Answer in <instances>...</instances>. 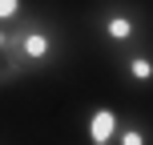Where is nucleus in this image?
<instances>
[{
	"mask_svg": "<svg viewBox=\"0 0 153 145\" xmlns=\"http://www.w3.org/2000/svg\"><path fill=\"white\" fill-rule=\"evenodd\" d=\"M16 81H24V69L16 65L12 48H0V89H8V85H16Z\"/></svg>",
	"mask_w": 153,
	"mask_h": 145,
	"instance_id": "obj_6",
	"label": "nucleus"
},
{
	"mask_svg": "<svg viewBox=\"0 0 153 145\" xmlns=\"http://www.w3.org/2000/svg\"><path fill=\"white\" fill-rule=\"evenodd\" d=\"M8 48H12L16 65L24 69V77H40L65 61V36L61 24L48 12H24L20 20L8 28Z\"/></svg>",
	"mask_w": 153,
	"mask_h": 145,
	"instance_id": "obj_1",
	"label": "nucleus"
},
{
	"mask_svg": "<svg viewBox=\"0 0 153 145\" xmlns=\"http://www.w3.org/2000/svg\"><path fill=\"white\" fill-rule=\"evenodd\" d=\"M117 125H121V113L97 105V109H89V117H85V137H89V141H113L117 137Z\"/></svg>",
	"mask_w": 153,
	"mask_h": 145,
	"instance_id": "obj_4",
	"label": "nucleus"
},
{
	"mask_svg": "<svg viewBox=\"0 0 153 145\" xmlns=\"http://www.w3.org/2000/svg\"><path fill=\"white\" fill-rule=\"evenodd\" d=\"M24 12H28V4H24V0H0V24H8V28H12Z\"/></svg>",
	"mask_w": 153,
	"mask_h": 145,
	"instance_id": "obj_7",
	"label": "nucleus"
},
{
	"mask_svg": "<svg viewBox=\"0 0 153 145\" xmlns=\"http://www.w3.org/2000/svg\"><path fill=\"white\" fill-rule=\"evenodd\" d=\"M0 48H8V24H0Z\"/></svg>",
	"mask_w": 153,
	"mask_h": 145,
	"instance_id": "obj_8",
	"label": "nucleus"
},
{
	"mask_svg": "<svg viewBox=\"0 0 153 145\" xmlns=\"http://www.w3.org/2000/svg\"><path fill=\"white\" fill-rule=\"evenodd\" d=\"M113 145H153V133H149V125L141 117H121Z\"/></svg>",
	"mask_w": 153,
	"mask_h": 145,
	"instance_id": "obj_5",
	"label": "nucleus"
},
{
	"mask_svg": "<svg viewBox=\"0 0 153 145\" xmlns=\"http://www.w3.org/2000/svg\"><path fill=\"white\" fill-rule=\"evenodd\" d=\"M89 28H93V36L109 48V57H117V53H125V48L145 45V40H149L145 8L129 4V0H105L101 8H93Z\"/></svg>",
	"mask_w": 153,
	"mask_h": 145,
	"instance_id": "obj_2",
	"label": "nucleus"
},
{
	"mask_svg": "<svg viewBox=\"0 0 153 145\" xmlns=\"http://www.w3.org/2000/svg\"><path fill=\"white\" fill-rule=\"evenodd\" d=\"M89 145H113V141H89Z\"/></svg>",
	"mask_w": 153,
	"mask_h": 145,
	"instance_id": "obj_9",
	"label": "nucleus"
},
{
	"mask_svg": "<svg viewBox=\"0 0 153 145\" xmlns=\"http://www.w3.org/2000/svg\"><path fill=\"white\" fill-rule=\"evenodd\" d=\"M113 65H117V73H121L133 89H153V45H149V40L125 48V53H117Z\"/></svg>",
	"mask_w": 153,
	"mask_h": 145,
	"instance_id": "obj_3",
	"label": "nucleus"
}]
</instances>
